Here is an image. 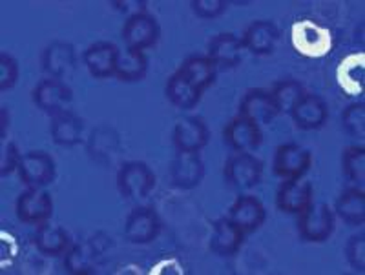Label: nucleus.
Masks as SVG:
<instances>
[{
	"label": "nucleus",
	"instance_id": "1",
	"mask_svg": "<svg viewBox=\"0 0 365 275\" xmlns=\"http://www.w3.org/2000/svg\"><path fill=\"white\" fill-rule=\"evenodd\" d=\"M291 42L296 53L305 59H322L334 48V35L325 26L303 18L292 24Z\"/></svg>",
	"mask_w": 365,
	"mask_h": 275
},
{
	"label": "nucleus",
	"instance_id": "2",
	"mask_svg": "<svg viewBox=\"0 0 365 275\" xmlns=\"http://www.w3.org/2000/svg\"><path fill=\"white\" fill-rule=\"evenodd\" d=\"M117 188L125 199H145L155 188V173L146 163L130 161L117 171Z\"/></svg>",
	"mask_w": 365,
	"mask_h": 275
},
{
	"label": "nucleus",
	"instance_id": "3",
	"mask_svg": "<svg viewBox=\"0 0 365 275\" xmlns=\"http://www.w3.org/2000/svg\"><path fill=\"white\" fill-rule=\"evenodd\" d=\"M223 176L234 190L245 192L262 183L263 163L252 153H232L225 163Z\"/></svg>",
	"mask_w": 365,
	"mask_h": 275
},
{
	"label": "nucleus",
	"instance_id": "4",
	"mask_svg": "<svg viewBox=\"0 0 365 275\" xmlns=\"http://www.w3.org/2000/svg\"><path fill=\"white\" fill-rule=\"evenodd\" d=\"M311 150L299 146L296 142H287L274 151L272 171L274 176L279 177V179H303V176L311 170Z\"/></svg>",
	"mask_w": 365,
	"mask_h": 275
},
{
	"label": "nucleus",
	"instance_id": "5",
	"mask_svg": "<svg viewBox=\"0 0 365 275\" xmlns=\"http://www.w3.org/2000/svg\"><path fill=\"white\" fill-rule=\"evenodd\" d=\"M298 217V234L305 242H325L334 232V213L324 203H312Z\"/></svg>",
	"mask_w": 365,
	"mask_h": 275
},
{
	"label": "nucleus",
	"instance_id": "6",
	"mask_svg": "<svg viewBox=\"0 0 365 275\" xmlns=\"http://www.w3.org/2000/svg\"><path fill=\"white\" fill-rule=\"evenodd\" d=\"M263 135L259 124L243 115H236L225 124L223 142L234 153H254L262 146Z\"/></svg>",
	"mask_w": 365,
	"mask_h": 275
},
{
	"label": "nucleus",
	"instance_id": "7",
	"mask_svg": "<svg viewBox=\"0 0 365 275\" xmlns=\"http://www.w3.org/2000/svg\"><path fill=\"white\" fill-rule=\"evenodd\" d=\"M15 210L19 221L38 226L50 221L53 215V199L44 188H28L19 195Z\"/></svg>",
	"mask_w": 365,
	"mask_h": 275
},
{
	"label": "nucleus",
	"instance_id": "8",
	"mask_svg": "<svg viewBox=\"0 0 365 275\" xmlns=\"http://www.w3.org/2000/svg\"><path fill=\"white\" fill-rule=\"evenodd\" d=\"M17 171L21 180L28 188H46L53 183L57 176L53 157L42 150H34L22 155Z\"/></svg>",
	"mask_w": 365,
	"mask_h": 275
},
{
	"label": "nucleus",
	"instance_id": "9",
	"mask_svg": "<svg viewBox=\"0 0 365 275\" xmlns=\"http://www.w3.org/2000/svg\"><path fill=\"white\" fill-rule=\"evenodd\" d=\"M35 106L42 109L48 115H57V113L66 112L68 106L73 100V92L64 80L57 79H44L35 86L34 93H31Z\"/></svg>",
	"mask_w": 365,
	"mask_h": 275
},
{
	"label": "nucleus",
	"instance_id": "10",
	"mask_svg": "<svg viewBox=\"0 0 365 275\" xmlns=\"http://www.w3.org/2000/svg\"><path fill=\"white\" fill-rule=\"evenodd\" d=\"M161 37L159 24L148 13H139L133 17L126 18L125 28H123V41L126 44V50L145 51L148 48H154Z\"/></svg>",
	"mask_w": 365,
	"mask_h": 275
},
{
	"label": "nucleus",
	"instance_id": "11",
	"mask_svg": "<svg viewBox=\"0 0 365 275\" xmlns=\"http://www.w3.org/2000/svg\"><path fill=\"white\" fill-rule=\"evenodd\" d=\"M314 203L312 183L303 179H285L276 192V208L289 215H299Z\"/></svg>",
	"mask_w": 365,
	"mask_h": 275
},
{
	"label": "nucleus",
	"instance_id": "12",
	"mask_svg": "<svg viewBox=\"0 0 365 275\" xmlns=\"http://www.w3.org/2000/svg\"><path fill=\"white\" fill-rule=\"evenodd\" d=\"M161 232V221L150 206H139L128 213L125 221V237L132 244H150Z\"/></svg>",
	"mask_w": 365,
	"mask_h": 275
},
{
	"label": "nucleus",
	"instance_id": "13",
	"mask_svg": "<svg viewBox=\"0 0 365 275\" xmlns=\"http://www.w3.org/2000/svg\"><path fill=\"white\" fill-rule=\"evenodd\" d=\"M205 177V163L197 151H178L170 163V179L179 190H194Z\"/></svg>",
	"mask_w": 365,
	"mask_h": 275
},
{
	"label": "nucleus",
	"instance_id": "14",
	"mask_svg": "<svg viewBox=\"0 0 365 275\" xmlns=\"http://www.w3.org/2000/svg\"><path fill=\"white\" fill-rule=\"evenodd\" d=\"M75 68H77V53L68 42L55 41L42 51V70L50 75V79H70Z\"/></svg>",
	"mask_w": 365,
	"mask_h": 275
},
{
	"label": "nucleus",
	"instance_id": "15",
	"mask_svg": "<svg viewBox=\"0 0 365 275\" xmlns=\"http://www.w3.org/2000/svg\"><path fill=\"white\" fill-rule=\"evenodd\" d=\"M86 151L91 161H96L101 166H112L120 153L119 134L110 126H97L88 137Z\"/></svg>",
	"mask_w": 365,
	"mask_h": 275
},
{
	"label": "nucleus",
	"instance_id": "16",
	"mask_svg": "<svg viewBox=\"0 0 365 275\" xmlns=\"http://www.w3.org/2000/svg\"><path fill=\"white\" fill-rule=\"evenodd\" d=\"M228 219L236 222L245 234H252L265 222L267 210L256 195L243 193L234 200V205L228 210Z\"/></svg>",
	"mask_w": 365,
	"mask_h": 275
},
{
	"label": "nucleus",
	"instance_id": "17",
	"mask_svg": "<svg viewBox=\"0 0 365 275\" xmlns=\"http://www.w3.org/2000/svg\"><path fill=\"white\" fill-rule=\"evenodd\" d=\"M210 131L201 117H182L172 134V142L178 151H197L208 144Z\"/></svg>",
	"mask_w": 365,
	"mask_h": 275
},
{
	"label": "nucleus",
	"instance_id": "18",
	"mask_svg": "<svg viewBox=\"0 0 365 275\" xmlns=\"http://www.w3.org/2000/svg\"><path fill=\"white\" fill-rule=\"evenodd\" d=\"M119 48L112 42H96L83 53V63L91 77L96 79H110L115 75Z\"/></svg>",
	"mask_w": 365,
	"mask_h": 275
},
{
	"label": "nucleus",
	"instance_id": "19",
	"mask_svg": "<svg viewBox=\"0 0 365 275\" xmlns=\"http://www.w3.org/2000/svg\"><path fill=\"white\" fill-rule=\"evenodd\" d=\"M245 241V232L228 217H221L212 225V237L208 246L210 250L221 257H232L240 252Z\"/></svg>",
	"mask_w": 365,
	"mask_h": 275
},
{
	"label": "nucleus",
	"instance_id": "20",
	"mask_svg": "<svg viewBox=\"0 0 365 275\" xmlns=\"http://www.w3.org/2000/svg\"><path fill=\"white\" fill-rule=\"evenodd\" d=\"M278 42L279 30L272 21H254L241 37V46L257 57L274 53Z\"/></svg>",
	"mask_w": 365,
	"mask_h": 275
},
{
	"label": "nucleus",
	"instance_id": "21",
	"mask_svg": "<svg viewBox=\"0 0 365 275\" xmlns=\"http://www.w3.org/2000/svg\"><path fill=\"white\" fill-rule=\"evenodd\" d=\"M336 80L341 92L349 97L361 95L365 90V53L356 51V53L345 55L344 59L338 63L336 68Z\"/></svg>",
	"mask_w": 365,
	"mask_h": 275
},
{
	"label": "nucleus",
	"instance_id": "22",
	"mask_svg": "<svg viewBox=\"0 0 365 275\" xmlns=\"http://www.w3.org/2000/svg\"><path fill=\"white\" fill-rule=\"evenodd\" d=\"M291 117L299 129L311 131L319 129L327 122L329 108L324 99H319L314 93H305L291 109Z\"/></svg>",
	"mask_w": 365,
	"mask_h": 275
},
{
	"label": "nucleus",
	"instance_id": "23",
	"mask_svg": "<svg viewBox=\"0 0 365 275\" xmlns=\"http://www.w3.org/2000/svg\"><path fill=\"white\" fill-rule=\"evenodd\" d=\"M237 115H243V117L250 119V121L262 126L274 121L276 115H279V113L276 104H274L270 92L262 88H252L241 99L240 113Z\"/></svg>",
	"mask_w": 365,
	"mask_h": 275
},
{
	"label": "nucleus",
	"instance_id": "24",
	"mask_svg": "<svg viewBox=\"0 0 365 275\" xmlns=\"http://www.w3.org/2000/svg\"><path fill=\"white\" fill-rule=\"evenodd\" d=\"M241 38L234 33H217L208 42L207 57L217 70H232L241 63Z\"/></svg>",
	"mask_w": 365,
	"mask_h": 275
},
{
	"label": "nucleus",
	"instance_id": "25",
	"mask_svg": "<svg viewBox=\"0 0 365 275\" xmlns=\"http://www.w3.org/2000/svg\"><path fill=\"white\" fill-rule=\"evenodd\" d=\"M178 73L188 80L197 92H207L216 82L217 68L207 55H190L182 60Z\"/></svg>",
	"mask_w": 365,
	"mask_h": 275
},
{
	"label": "nucleus",
	"instance_id": "26",
	"mask_svg": "<svg viewBox=\"0 0 365 275\" xmlns=\"http://www.w3.org/2000/svg\"><path fill=\"white\" fill-rule=\"evenodd\" d=\"M50 131L51 139H53V142L57 146H77V144L83 141L84 121L79 115H75L73 112L66 109V112L57 113V115L51 117Z\"/></svg>",
	"mask_w": 365,
	"mask_h": 275
},
{
	"label": "nucleus",
	"instance_id": "27",
	"mask_svg": "<svg viewBox=\"0 0 365 275\" xmlns=\"http://www.w3.org/2000/svg\"><path fill=\"white\" fill-rule=\"evenodd\" d=\"M35 248L46 257H58L66 254L70 248V235L61 226H51L50 222L38 225L37 234H35Z\"/></svg>",
	"mask_w": 365,
	"mask_h": 275
},
{
	"label": "nucleus",
	"instance_id": "28",
	"mask_svg": "<svg viewBox=\"0 0 365 275\" xmlns=\"http://www.w3.org/2000/svg\"><path fill=\"white\" fill-rule=\"evenodd\" d=\"M334 212L341 221L351 226H361L365 222V192L361 188H347L340 193L334 205Z\"/></svg>",
	"mask_w": 365,
	"mask_h": 275
},
{
	"label": "nucleus",
	"instance_id": "29",
	"mask_svg": "<svg viewBox=\"0 0 365 275\" xmlns=\"http://www.w3.org/2000/svg\"><path fill=\"white\" fill-rule=\"evenodd\" d=\"M165 95L166 99L170 100L172 104L179 109H192L195 106L200 104L201 95L203 93L197 92V90L188 82L185 77H181L175 71L174 75L168 77L166 80V86H165Z\"/></svg>",
	"mask_w": 365,
	"mask_h": 275
},
{
	"label": "nucleus",
	"instance_id": "30",
	"mask_svg": "<svg viewBox=\"0 0 365 275\" xmlns=\"http://www.w3.org/2000/svg\"><path fill=\"white\" fill-rule=\"evenodd\" d=\"M146 71H148L146 55L143 51L126 50L120 51L113 77H117L120 82H139L145 79Z\"/></svg>",
	"mask_w": 365,
	"mask_h": 275
},
{
	"label": "nucleus",
	"instance_id": "31",
	"mask_svg": "<svg viewBox=\"0 0 365 275\" xmlns=\"http://www.w3.org/2000/svg\"><path fill=\"white\" fill-rule=\"evenodd\" d=\"M97 248L93 242H77L70 246L64 255V268L68 274L83 275L90 274L93 270V261H96Z\"/></svg>",
	"mask_w": 365,
	"mask_h": 275
},
{
	"label": "nucleus",
	"instance_id": "32",
	"mask_svg": "<svg viewBox=\"0 0 365 275\" xmlns=\"http://www.w3.org/2000/svg\"><path fill=\"white\" fill-rule=\"evenodd\" d=\"M302 84L296 79H282L278 82H274L270 95H272L274 104L278 108V113H291L294 104L305 95Z\"/></svg>",
	"mask_w": 365,
	"mask_h": 275
},
{
	"label": "nucleus",
	"instance_id": "33",
	"mask_svg": "<svg viewBox=\"0 0 365 275\" xmlns=\"http://www.w3.org/2000/svg\"><path fill=\"white\" fill-rule=\"evenodd\" d=\"M341 168L344 173L356 188L364 190L365 184V148L361 146H347L341 153Z\"/></svg>",
	"mask_w": 365,
	"mask_h": 275
},
{
	"label": "nucleus",
	"instance_id": "34",
	"mask_svg": "<svg viewBox=\"0 0 365 275\" xmlns=\"http://www.w3.org/2000/svg\"><path fill=\"white\" fill-rule=\"evenodd\" d=\"M341 126L351 137L365 139V104L353 102L341 113Z\"/></svg>",
	"mask_w": 365,
	"mask_h": 275
},
{
	"label": "nucleus",
	"instance_id": "35",
	"mask_svg": "<svg viewBox=\"0 0 365 275\" xmlns=\"http://www.w3.org/2000/svg\"><path fill=\"white\" fill-rule=\"evenodd\" d=\"M345 259L347 263L351 264V268L360 274L365 271V234L360 232V234L349 237V241L345 242Z\"/></svg>",
	"mask_w": 365,
	"mask_h": 275
},
{
	"label": "nucleus",
	"instance_id": "36",
	"mask_svg": "<svg viewBox=\"0 0 365 275\" xmlns=\"http://www.w3.org/2000/svg\"><path fill=\"white\" fill-rule=\"evenodd\" d=\"M19 73H21V68L15 57L8 53V51H2L0 53V90L2 92H8L11 90L19 80Z\"/></svg>",
	"mask_w": 365,
	"mask_h": 275
},
{
	"label": "nucleus",
	"instance_id": "37",
	"mask_svg": "<svg viewBox=\"0 0 365 275\" xmlns=\"http://www.w3.org/2000/svg\"><path fill=\"white\" fill-rule=\"evenodd\" d=\"M190 8L200 18L212 21V18L221 17L227 11L228 2H225V0H192Z\"/></svg>",
	"mask_w": 365,
	"mask_h": 275
},
{
	"label": "nucleus",
	"instance_id": "38",
	"mask_svg": "<svg viewBox=\"0 0 365 275\" xmlns=\"http://www.w3.org/2000/svg\"><path fill=\"white\" fill-rule=\"evenodd\" d=\"M21 158H22V153L19 151L15 142H8V144H4V146H2V155H0V176L8 177L11 176L13 171L19 170Z\"/></svg>",
	"mask_w": 365,
	"mask_h": 275
},
{
	"label": "nucleus",
	"instance_id": "39",
	"mask_svg": "<svg viewBox=\"0 0 365 275\" xmlns=\"http://www.w3.org/2000/svg\"><path fill=\"white\" fill-rule=\"evenodd\" d=\"M112 6L119 13L128 15L130 18L133 17V15H139V13H146V6H148V2H146V0H113Z\"/></svg>",
	"mask_w": 365,
	"mask_h": 275
},
{
	"label": "nucleus",
	"instance_id": "40",
	"mask_svg": "<svg viewBox=\"0 0 365 275\" xmlns=\"http://www.w3.org/2000/svg\"><path fill=\"white\" fill-rule=\"evenodd\" d=\"M182 266L175 257H166L163 261H159L155 266H152L150 274L155 275H163V274H182Z\"/></svg>",
	"mask_w": 365,
	"mask_h": 275
},
{
	"label": "nucleus",
	"instance_id": "41",
	"mask_svg": "<svg viewBox=\"0 0 365 275\" xmlns=\"http://www.w3.org/2000/svg\"><path fill=\"white\" fill-rule=\"evenodd\" d=\"M0 117H2V129H0V137L6 139V131L9 129V112L6 106H2V109H0Z\"/></svg>",
	"mask_w": 365,
	"mask_h": 275
}]
</instances>
